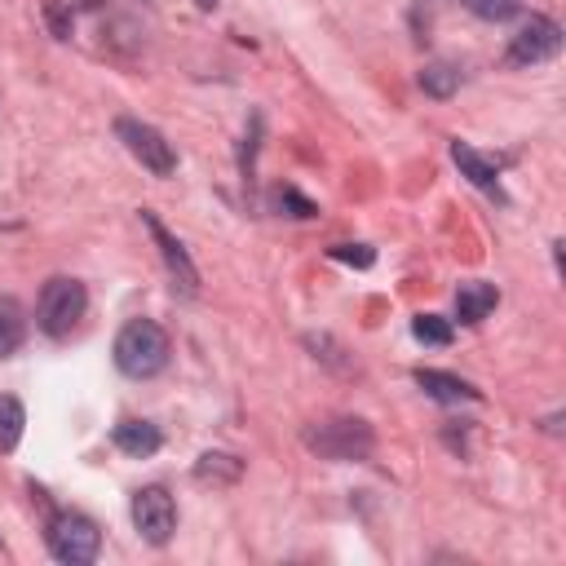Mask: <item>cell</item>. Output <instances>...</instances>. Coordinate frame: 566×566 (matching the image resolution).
<instances>
[{
	"instance_id": "9c48e42d",
	"label": "cell",
	"mask_w": 566,
	"mask_h": 566,
	"mask_svg": "<svg viewBox=\"0 0 566 566\" xmlns=\"http://www.w3.org/2000/svg\"><path fill=\"white\" fill-rule=\"evenodd\" d=\"M451 159L460 164V172H464L478 190H486V195L504 199V195H500V164H495V159H486V155H482V150H473L469 142H451Z\"/></svg>"
},
{
	"instance_id": "6da1fadb",
	"label": "cell",
	"mask_w": 566,
	"mask_h": 566,
	"mask_svg": "<svg viewBox=\"0 0 566 566\" xmlns=\"http://www.w3.org/2000/svg\"><path fill=\"white\" fill-rule=\"evenodd\" d=\"M164 363H168L164 327L150 323V318H128L119 327V336H115V367L124 376H133V380H146V376L164 371Z\"/></svg>"
},
{
	"instance_id": "44dd1931",
	"label": "cell",
	"mask_w": 566,
	"mask_h": 566,
	"mask_svg": "<svg viewBox=\"0 0 566 566\" xmlns=\"http://www.w3.org/2000/svg\"><path fill=\"white\" fill-rule=\"evenodd\" d=\"M195 4H199V9H217V0H195Z\"/></svg>"
},
{
	"instance_id": "d6986e66",
	"label": "cell",
	"mask_w": 566,
	"mask_h": 566,
	"mask_svg": "<svg viewBox=\"0 0 566 566\" xmlns=\"http://www.w3.org/2000/svg\"><path fill=\"white\" fill-rule=\"evenodd\" d=\"M274 203H279L287 217H314V212H318V208H314L301 190H292V186H279V190H274Z\"/></svg>"
},
{
	"instance_id": "ba28073f",
	"label": "cell",
	"mask_w": 566,
	"mask_h": 566,
	"mask_svg": "<svg viewBox=\"0 0 566 566\" xmlns=\"http://www.w3.org/2000/svg\"><path fill=\"white\" fill-rule=\"evenodd\" d=\"M142 221H146V230L155 234V243H159V252H164V265H168V274H172V287H181V296H195V292H199V270H195V261L186 256L181 239H172L155 212H142Z\"/></svg>"
},
{
	"instance_id": "7c38bea8",
	"label": "cell",
	"mask_w": 566,
	"mask_h": 566,
	"mask_svg": "<svg viewBox=\"0 0 566 566\" xmlns=\"http://www.w3.org/2000/svg\"><path fill=\"white\" fill-rule=\"evenodd\" d=\"M416 385H420L429 398H438V402H473V398H478V389H473L469 380H460V376H451V371H433V367H420V371H416Z\"/></svg>"
},
{
	"instance_id": "5b68a950",
	"label": "cell",
	"mask_w": 566,
	"mask_h": 566,
	"mask_svg": "<svg viewBox=\"0 0 566 566\" xmlns=\"http://www.w3.org/2000/svg\"><path fill=\"white\" fill-rule=\"evenodd\" d=\"M115 133H119L124 150H128L146 172L168 177V172L177 168V155H172V146L164 142V133H159V128H150V124L133 119V115H119V119H115Z\"/></svg>"
},
{
	"instance_id": "4fadbf2b",
	"label": "cell",
	"mask_w": 566,
	"mask_h": 566,
	"mask_svg": "<svg viewBox=\"0 0 566 566\" xmlns=\"http://www.w3.org/2000/svg\"><path fill=\"white\" fill-rule=\"evenodd\" d=\"M239 473H243V464H239L234 455H226V451H203L199 464H195V478H199V482H212V486L239 482Z\"/></svg>"
},
{
	"instance_id": "7a4b0ae2",
	"label": "cell",
	"mask_w": 566,
	"mask_h": 566,
	"mask_svg": "<svg viewBox=\"0 0 566 566\" xmlns=\"http://www.w3.org/2000/svg\"><path fill=\"white\" fill-rule=\"evenodd\" d=\"M84 310H88V292H84L80 279H49L44 292H40V305H35V323H40L44 336L62 340V336L75 332Z\"/></svg>"
},
{
	"instance_id": "9a60e30c",
	"label": "cell",
	"mask_w": 566,
	"mask_h": 566,
	"mask_svg": "<svg viewBox=\"0 0 566 566\" xmlns=\"http://www.w3.org/2000/svg\"><path fill=\"white\" fill-rule=\"evenodd\" d=\"M22 424H27V411L13 394H0V451H13L22 442Z\"/></svg>"
},
{
	"instance_id": "8fae6325",
	"label": "cell",
	"mask_w": 566,
	"mask_h": 566,
	"mask_svg": "<svg viewBox=\"0 0 566 566\" xmlns=\"http://www.w3.org/2000/svg\"><path fill=\"white\" fill-rule=\"evenodd\" d=\"M495 301H500V292H495L491 283L469 279V283L455 287V318H460V323H482V318L495 310Z\"/></svg>"
},
{
	"instance_id": "3957f363",
	"label": "cell",
	"mask_w": 566,
	"mask_h": 566,
	"mask_svg": "<svg viewBox=\"0 0 566 566\" xmlns=\"http://www.w3.org/2000/svg\"><path fill=\"white\" fill-rule=\"evenodd\" d=\"M305 447L318 451L323 460H367L376 438L367 429V420L358 416H336V420H323L314 429H305Z\"/></svg>"
},
{
	"instance_id": "ac0fdd59",
	"label": "cell",
	"mask_w": 566,
	"mask_h": 566,
	"mask_svg": "<svg viewBox=\"0 0 566 566\" xmlns=\"http://www.w3.org/2000/svg\"><path fill=\"white\" fill-rule=\"evenodd\" d=\"M464 9L473 18H482V22H504V18H513L522 9V0H464Z\"/></svg>"
},
{
	"instance_id": "ffe728a7",
	"label": "cell",
	"mask_w": 566,
	"mask_h": 566,
	"mask_svg": "<svg viewBox=\"0 0 566 566\" xmlns=\"http://www.w3.org/2000/svg\"><path fill=\"white\" fill-rule=\"evenodd\" d=\"M332 256L345 261V265H358V270H367L376 261V252L367 243H332Z\"/></svg>"
},
{
	"instance_id": "30bf717a",
	"label": "cell",
	"mask_w": 566,
	"mask_h": 566,
	"mask_svg": "<svg viewBox=\"0 0 566 566\" xmlns=\"http://www.w3.org/2000/svg\"><path fill=\"white\" fill-rule=\"evenodd\" d=\"M115 447H119L124 455L146 460V455H155V451L164 447V433H159V424H150V420H119V424H115Z\"/></svg>"
},
{
	"instance_id": "e0dca14e",
	"label": "cell",
	"mask_w": 566,
	"mask_h": 566,
	"mask_svg": "<svg viewBox=\"0 0 566 566\" xmlns=\"http://www.w3.org/2000/svg\"><path fill=\"white\" fill-rule=\"evenodd\" d=\"M411 336L420 340V345H451V323L442 318V314H416L411 318Z\"/></svg>"
},
{
	"instance_id": "2e32d148",
	"label": "cell",
	"mask_w": 566,
	"mask_h": 566,
	"mask_svg": "<svg viewBox=\"0 0 566 566\" xmlns=\"http://www.w3.org/2000/svg\"><path fill=\"white\" fill-rule=\"evenodd\" d=\"M420 88H424L429 97H451V93L460 88V66H451V62H429V66L420 71Z\"/></svg>"
},
{
	"instance_id": "8992f818",
	"label": "cell",
	"mask_w": 566,
	"mask_h": 566,
	"mask_svg": "<svg viewBox=\"0 0 566 566\" xmlns=\"http://www.w3.org/2000/svg\"><path fill=\"white\" fill-rule=\"evenodd\" d=\"M557 49H562V27L544 13L522 18V27L509 35V62L513 66H539V62L557 57Z\"/></svg>"
},
{
	"instance_id": "5bb4252c",
	"label": "cell",
	"mask_w": 566,
	"mask_h": 566,
	"mask_svg": "<svg viewBox=\"0 0 566 566\" xmlns=\"http://www.w3.org/2000/svg\"><path fill=\"white\" fill-rule=\"evenodd\" d=\"M27 336V314L13 296H0V358H9Z\"/></svg>"
},
{
	"instance_id": "52a82bcc",
	"label": "cell",
	"mask_w": 566,
	"mask_h": 566,
	"mask_svg": "<svg viewBox=\"0 0 566 566\" xmlns=\"http://www.w3.org/2000/svg\"><path fill=\"white\" fill-rule=\"evenodd\" d=\"M133 526L146 544H168L177 531V504L164 486H142L133 495Z\"/></svg>"
},
{
	"instance_id": "277c9868",
	"label": "cell",
	"mask_w": 566,
	"mask_h": 566,
	"mask_svg": "<svg viewBox=\"0 0 566 566\" xmlns=\"http://www.w3.org/2000/svg\"><path fill=\"white\" fill-rule=\"evenodd\" d=\"M49 553L66 566H84L97 557V544H102V531L84 517V513H53L49 522Z\"/></svg>"
}]
</instances>
